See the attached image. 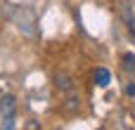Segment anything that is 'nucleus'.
<instances>
[{
	"label": "nucleus",
	"instance_id": "obj_3",
	"mask_svg": "<svg viewBox=\"0 0 135 130\" xmlns=\"http://www.w3.org/2000/svg\"><path fill=\"white\" fill-rule=\"evenodd\" d=\"M55 81H57V85H59V88H64V90H69V85H71V78H69L66 73H59Z\"/></svg>",
	"mask_w": 135,
	"mask_h": 130
},
{
	"label": "nucleus",
	"instance_id": "obj_1",
	"mask_svg": "<svg viewBox=\"0 0 135 130\" xmlns=\"http://www.w3.org/2000/svg\"><path fill=\"white\" fill-rule=\"evenodd\" d=\"M14 114H17V99H14V95H5L0 99V116L7 118V116H14Z\"/></svg>",
	"mask_w": 135,
	"mask_h": 130
},
{
	"label": "nucleus",
	"instance_id": "obj_5",
	"mask_svg": "<svg viewBox=\"0 0 135 130\" xmlns=\"http://www.w3.org/2000/svg\"><path fill=\"white\" fill-rule=\"evenodd\" d=\"M123 62H126V69H135V57H133V54H126Z\"/></svg>",
	"mask_w": 135,
	"mask_h": 130
},
{
	"label": "nucleus",
	"instance_id": "obj_2",
	"mask_svg": "<svg viewBox=\"0 0 135 130\" xmlns=\"http://www.w3.org/2000/svg\"><path fill=\"white\" fill-rule=\"evenodd\" d=\"M109 81H112V76H109L107 69H97V71H95V83H97L100 88H107Z\"/></svg>",
	"mask_w": 135,
	"mask_h": 130
},
{
	"label": "nucleus",
	"instance_id": "obj_6",
	"mask_svg": "<svg viewBox=\"0 0 135 130\" xmlns=\"http://www.w3.org/2000/svg\"><path fill=\"white\" fill-rule=\"evenodd\" d=\"M128 95L133 97V102H135V83H133V85H128Z\"/></svg>",
	"mask_w": 135,
	"mask_h": 130
},
{
	"label": "nucleus",
	"instance_id": "obj_4",
	"mask_svg": "<svg viewBox=\"0 0 135 130\" xmlns=\"http://www.w3.org/2000/svg\"><path fill=\"white\" fill-rule=\"evenodd\" d=\"M14 126H17V123H14V116H7V118H2V128H5V130H12Z\"/></svg>",
	"mask_w": 135,
	"mask_h": 130
}]
</instances>
